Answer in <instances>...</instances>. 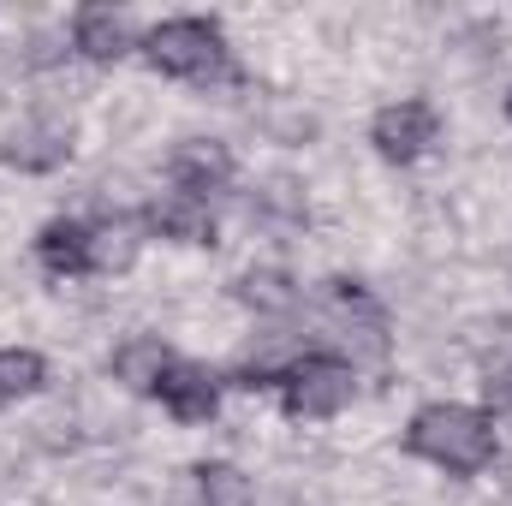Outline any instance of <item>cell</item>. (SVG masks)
Returning <instances> with one entry per match:
<instances>
[{"instance_id": "6da1fadb", "label": "cell", "mask_w": 512, "mask_h": 506, "mask_svg": "<svg viewBox=\"0 0 512 506\" xmlns=\"http://www.w3.org/2000/svg\"><path fill=\"white\" fill-rule=\"evenodd\" d=\"M405 453L423 459V465H435V471L477 477V471L495 465V423H489V411H477V405L441 399V405H423V411L411 417Z\"/></svg>"}, {"instance_id": "7a4b0ae2", "label": "cell", "mask_w": 512, "mask_h": 506, "mask_svg": "<svg viewBox=\"0 0 512 506\" xmlns=\"http://www.w3.org/2000/svg\"><path fill=\"white\" fill-rule=\"evenodd\" d=\"M143 60L155 72H167V78H185V84H215V78L233 72L227 36L209 18H167V24H155L143 36Z\"/></svg>"}, {"instance_id": "3957f363", "label": "cell", "mask_w": 512, "mask_h": 506, "mask_svg": "<svg viewBox=\"0 0 512 506\" xmlns=\"http://www.w3.org/2000/svg\"><path fill=\"white\" fill-rule=\"evenodd\" d=\"M280 387H286V417L322 423V417H340V411L352 405L358 376H352V364H340V358H328V352H304L298 370L280 381Z\"/></svg>"}, {"instance_id": "277c9868", "label": "cell", "mask_w": 512, "mask_h": 506, "mask_svg": "<svg viewBox=\"0 0 512 506\" xmlns=\"http://www.w3.org/2000/svg\"><path fill=\"white\" fill-rule=\"evenodd\" d=\"M322 310H328V328H334L358 358H382L387 352V316L370 304V292H358L352 280H328Z\"/></svg>"}, {"instance_id": "5b68a950", "label": "cell", "mask_w": 512, "mask_h": 506, "mask_svg": "<svg viewBox=\"0 0 512 506\" xmlns=\"http://www.w3.org/2000/svg\"><path fill=\"white\" fill-rule=\"evenodd\" d=\"M167 173H173V191H179V197L209 203V197H221V191L233 185V155H227V143H215V137H185V143L173 149Z\"/></svg>"}, {"instance_id": "8992f818", "label": "cell", "mask_w": 512, "mask_h": 506, "mask_svg": "<svg viewBox=\"0 0 512 506\" xmlns=\"http://www.w3.org/2000/svg\"><path fill=\"white\" fill-rule=\"evenodd\" d=\"M370 143L382 161H417L429 143H435V108L429 102H387L382 114L370 120Z\"/></svg>"}, {"instance_id": "52a82bcc", "label": "cell", "mask_w": 512, "mask_h": 506, "mask_svg": "<svg viewBox=\"0 0 512 506\" xmlns=\"http://www.w3.org/2000/svg\"><path fill=\"white\" fill-rule=\"evenodd\" d=\"M155 399H161L179 423H209V417L221 411V376L203 370V364L173 358V364L161 370V381H155Z\"/></svg>"}, {"instance_id": "ba28073f", "label": "cell", "mask_w": 512, "mask_h": 506, "mask_svg": "<svg viewBox=\"0 0 512 506\" xmlns=\"http://www.w3.org/2000/svg\"><path fill=\"white\" fill-rule=\"evenodd\" d=\"M0 155L12 167H24V173H54L72 155V126L54 120V114H30V120H18V126L6 131V149Z\"/></svg>"}, {"instance_id": "9c48e42d", "label": "cell", "mask_w": 512, "mask_h": 506, "mask_svg": "<svg viewBox=\"0 0 512 506\" xmlns=\"http://www.w3.org/2000/svg\"><path fill=\"white\" fill-rule=\"evenodd\" d=\"M143 227L149 233H161V239H179V245H215V215H209V203H197V197H161V203H149L143 209Z\"/></svg>"}, {"instance_id": "30bf717a", "label": "cell", "mask_w": 512, "mask_h": 506, "mask_svg": "<svg viewBox=\"0 0 512 506\" xmlns=\"http://www.w3.org/2000/svg\"><path fill=\"white\" fill-rule=\"evenodd\" d=\"M72 48H78L84 60L108 66V60H120L131 48V24L120 12H108V6H84V12L72 18Z\"/></svg>"}, {"instance_id": "8fae6325", "label": "cell", "mask_w": 512, "mask_h": 506, "mask_svg": "<svg viewBox=\"0 0 512 506\" xmlns=\"http://www.w3.org/2000/svg\"><path fill=\"white\" fill-rule=\"evenodd\" d=\"M36 256L48 274H90V221H48Z\"/></svg>"}, {"instance_id": "7c38bea8", "label": "cell", "mask_w": 512, "mask_h": 506, "mask_svg": "<svg viewBox=\"0 0 512 506\" xmlns=\"http://www.w3.org/2000/svg\"><path fill=\"white\" fill-rule=\"evenodd\" d=\"M167 364H173V352H167L155 334H137V340H126V346L114 352V376L126 381L131 393H155V381H161Z\"/></svg>"}, {"instance_id": "4fadbf2b", "label": "cell", "mask_w": 512, "mask_h": 506, "mask_svg": "<svg viewBox=\"0 0 512 506\" xmlns=\"http://www.w3.org/2000/svg\"><path fill=\"white\" fill-rule=\"evenodd\" d=\"M131 256H137V221H126V215L90 221V274L131 268Z\"/></svg>"}, {"instance_id": "5bb4252c", "label": "cell", "mask_w": 512, "mask_h": 506, "mask_svg": "<svg viewBox=\"0 0 512 506\" xmlns=\"http://www.w3.org/2000/svg\"><path fill=\"white\" fill-rule=\"evenodd\" d=\"M298 358H304V352H298L292 340L268 334L262 346H251V352L239 358V381H245V387H274V381H286L292 370H298Z\"/></svg>"}, {"instance_id": "9a60e30c", "label": "cell", "mask_w": 512, "mask_h": 506, "mask_svg": "<svg viewBox=\"0 0 512 506\" xmlns=\"http://www.w3.org/2000/svg\"><path fill=\"white\" fill-rule=\"evenodd\" d=\"M197 506H251V477L239 465H197Z\"/></svg>"}, {"instance_id": "2e32d148", "label": "cell", "mask_w": 512, "mask_h": 506, "mask_svg": "<svg viewBox=\"0 0 512 506\" xmlns=\"http://www.w3.org/2000/svg\"><path fill=\"white\" fill-rule=\"evenodd\" d=\"M239 298H245L251 310H262V316H286V310L298 304V286H292L280 268H251V274L239 280Z\"/></svg>"}, {"instance_id": "e0dca14e", "label": "cell", "mask_w": 512, "mask_h": 506, "mask_svg": "<svg viewBox=\"0 0 512 506\" xmlns=\"http://www.w3.org/2000/svg\"><path fill=\"white\" fill-rule=\"evenodd\" d=\"M42 381H48L42 352H24V346H6V352H0V405H12V399L36 393Z\"/></svg>"}, {"instance_id": "ac0fdd59", "label": "cell", "mask_w": 512, "mask_h": 506, "mask_svg": "<svg viewBox=\"0 0 512 506\" xmlns=\"http://www.w3.org/2000/svg\"><path fill=\"white\" fill-rule=\"evenodd\" d=\"M483 399H489V411H512V352L501 364H489V376H483Z\"/></svg>"}, {"instance_id": "d6986e66", "label": "cell", "mask_w": 512, "mask_h": 506, "mask_svg": "<svg viewBox=\"0 0 512 506\" xmlns=\"http://www.w3.org/2000/svg\"><path fill=\"white\" fill-rule=\"evenodd\" d=\"M507 114H512V90H507Z\"/></svg>"}]
</instances>
